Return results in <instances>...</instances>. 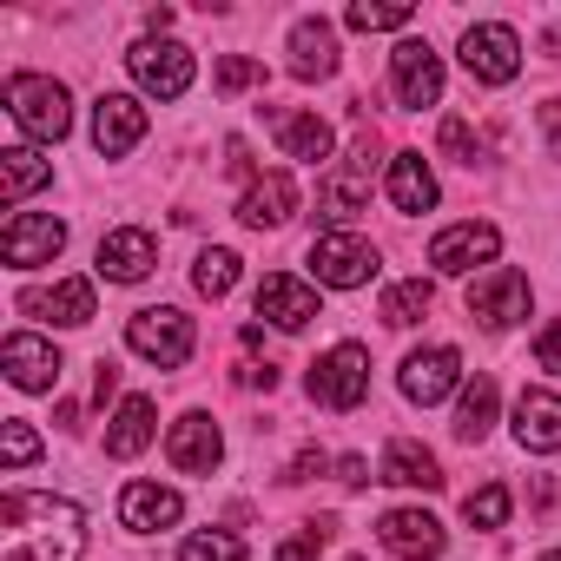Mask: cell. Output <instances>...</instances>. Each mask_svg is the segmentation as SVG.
I'll use <instances>...</instances> for the list:
<instances>
[{
  "label": "cell",
  "mask_w": 561,
  "mask_h": 561,
  "mask_svg": "<svg viewBox=\"0 0 561 561\" xmlns=\"http://www.w3.org/2000/svg\"><path fill=\"white\" fill-rule=\"evenodd\" d=\"M179 515H185L179 489H159V482H126V495H119V522H126L133 535H159V528H172Z\"/></svg>",
  "instance_id": "7402d4cb"
},
{
  "label": "cell",
  "mask_w": 561,
  "mask_h": 561,
  "mask_svg": "<svg viewBox=\"0 0 561 561\" xmlns=\"http://www.w3.org/2000/svg\"><path fill=\"white\" fill-rule=\"evenodd\" d=\"M87 554V515L60 495L8 489L0 495V561H80Z\"/></svg>",
  "instance_id": "6da1fadb"
},
{
  "label": "cell",
  "mask_w": 561,
  "mask_h": 561,
  "mask_svg": "<svg viewBox=\"0 0 561 561\" xmlns=\"http://www.w3.org/2000/svg\"><path fill=\"white\" fill-rule=\"evenodd\" d=\"M54 179V165L41 159V152H27V146H8L0 152V192H8V205H21L27 192H41Z\"/></svg>",
  "instance_id": "f1b7e54d"
},
{
  "label": "cell",
  "mask_w": 561,
  "mask_h": 561,
  "mask_svg": "<svg viewBox=\"0 0 561 561\" xmlns=\"http://www.w3.org/2000/svg\"><path fill=\"white\" fill-rule=\"evenodd\" d=\"M436 146H443V152H449L456 165H476V133H469V119H443Z\"/></svg>",
  "instance_id": "f35d334b"
},
{
  "label": "cell",
  "mask_w": 561,
  "mask_h": 561,
  "mask_svg": "<svg viewBox=\"0 0 561 561\" xmlns=\"http://www.w3.org/2000/svg\"><path fill=\"white\" fill-rule=\"evenodd\" d=\"M159 264V238L146 231V225H119V231H106L100 238V277H113V285H139V277Z\"/></svg>",
  "instance_id": "5bb4252c"
},
{
  "label": "cell",
  "mask_w": 561,
  "mask_h": 561,
  "mask_svg": "<svg viewBox=\"0 0 561 561\" xmlns=\"http://www.w3.org/2000/svg\"><path fill=\"white\" fill-rule=\"evenodd\" d=\"M165 456H172V469L179 476H211L218 469V456H225V436H218V423L211 416H179L172 423V436H165Z\"/></svg>",
  "instance_id": "e0dca14e"
},
{
  "label": "cell",
  "mask_w": 561,
  "mask_h": 561,
  "mask_svg": "<svg viewBox=\"0 0 561 561\" xmlns=\"http://www.w3.org/2000/svg\"><path fill=\"white\" fill-rule=\"evenodd\" d=\"M515 443L541 449V456L561 449V397L554 390H522V403H515Z\"/></svg>",
  "instance_id": "603a6c76"
},
{
  "label": "cell",
  "mask_w": 561,
  "mask_h": 561,
  "mask_svg": "<svg viewBox=\"0 0 561 561\" xmlns=\"http://www.w3.org/2000/svg\"><path fill=\"white\" fill-rule=\"evenodd\" d=\"M344 21H351L357 34H397V27H410V21H416V8H370V0H357Z\"/></svg>",
  "instance_id": "e575fe53"
},
{
  "label": "cell",
  "mask_w": 561,
  "mask_h": 561,
  "mask_svg": "<svg viewBox=\"0 0 561 561\" xmlns=\"http://www.w3.org/2000/svg\"><path fill=\"white\" fill-rule=\"evenodd\" d=\"M21 311H27V318H47V324L80 331V324H93V285H87V277H60V285H47V291H27V298H21Z\"/></svg>",
  "instance_id": "44dd1931"
},
{
  "label": "cell",
  "mask_w": 561,
  "mask_h": 561,
  "mask_svg": "<svg viewBox=\"0 0 561 561\" xmlns=\"http://www.w3.org/2000/svg\"><path fill=\"white\" fill-rule=\"evenodd\" d=\"M311 476H324V449H305V456L291 462V482H311Z\"/></svg>",
  "instance_id": "b9f144b4"
},
{
  "label": "cell",
  "mask_w": 561,
  "mask_h": 561,
  "mask_svg": "<svg viewBox=\"0 0 561 561\" xmlns=\"http://www.w3.org/2000/svg\"><path fill=\"white\" fill-rule=\"evenodd\" d=\"M139 139H146V106L126 100V93H100V106H93V152L100 159H119Z\"/></svg>",
  "instance_id": "2e32d148"
},
{
  "label": "cell",
  "mask_w": 561,
  "mask_h": 561,
  "mask_svg": "<svg viewBox=\"0 0 561 561\" xmlns=\"http://www.w3.org/2000/svg\"><path fill=\"white\" fill-rule=\"evenodd\" d=\"M508 508H515V495H508L502 482H489V489H476V495L462 502L469 528H502V522H508Z\"/></svg>",
  "instance_id": "d6a6232c"
},
{
  "label": "cell",
  "mask_w": 561,
  "mask_h": 561,
  "mask_svg": "<svg viewBox=\"0 0 561 561\" xmlns=\"http://www.w3.org/2000/svg\"><path fill=\"white\" fill-rule=\"evenodd\" d=\"M0 456H8V469H27L34 456H41V436L14 416V423H0Z\"/></svg>",
  "instance_id": "74e56055"
},
{
  "label": "cell",
  "mask_w": 561,
  "mask_h": 561,
  "mask_svg": "<svg viewBox=\"0 0 561 561\" xmlns=\"http://www.w3.org/2000/svg\"><path fill=\"white\" fill-rule=\"evenodd\" d=\"M390 205L397 211H430L436 205V172L423 152H397L390 159Z\"/></svg>",
  "instance_id": "484cf974"
},
{
  "label": "cell",
  "mask_w": 561,
  "mask_h": 561,
  "mask_svg": "<svg viewBox=\"0 0 561 561\" xmlns=\"http://www.w3.org/2000/svg\"><path fill=\"white\" fill-rule=\"evenodd\" d=\"M305 390H311V403H324V410H357V403L370 397V351H364V344L324 351V357L311 364Z\"/></svg>",
  "instance_id": "3957f363"
},
{
  "label": "cell",
  "mask_w": 561,
  "mask_h": 561,
  "mask_svg": "<svg viewBox=\"0 0 561 561\" xmlns=\"http://www.w3.org/2000/svg\"><path fill=\"white\" fill-rule=\"evenodd\" d=\"M541 561H561V548H554V554H541Z\"/></svg>",
  "instance_id": "f6af8a7d"
},
{
  "label": "cell",
  "mask_w": 561,
  "mask_h": 561,
  "mask_svg": "<svg viewBox=\"0 0 561 561\" xmlns=\"http://www.w3.org/2000/svg\"><path fill=\"white\" fill-rule=\"evenodd\" d=\"M337 476H344L351 489H364V482H370V462H364V456H344V462H337Z\"/></svg>",
  "instance_id": "ee69618b"
},
{
  "label": "cell",
  "mask_w": 561,
  "mask_h": 561,
  "mask_svg": "<svg viewBox=\"0 0 561 561\" xmlns=\"http://www.w3.org/2000/svg\"><path fill=\"white\" fill-rule=\"evenodd\" d=\"M277 146H285V159H298V165H318V159H331L337 133L318 113H298V119H277Z\"/></svg>",
  "instance_id": "83f0119b"
},
{
  "label": "cell",
  "mask_w": 561,
  "mask_h": 561,
  "mask_svg": "<svg viewBox=\"0 0 561 561\" xmlns=\"http://www.w3.org/2000/svg\"><path fill=\"white\" fill-rule=\"evenodd\" d=\"M430 305H436L430 277H403V285H390V291H383V324H390V331H410V324H423V318H430Z\"/></svg>",
  "instance_id": "4dcf8cb0"
},
{
  "label": "cell",
  "mask_w": 561,
  "mask_h": 561,
  "mask_svg": "<svg viewBox=\"0 0 561 561\" xmlns=\"http://www.w3.org/2000/svg\"><path fill=\"white\" fill-rule=\"evenodd\" d=\"M462 67H469V80H482V87H508V80L522 73V41H515V27H502V21L469 27V34H462Z\"/></svg>",
  "instance_id": "8992f818"
},
{
  "label": "cell",
  "mask_w": 561,
  "mask_h": 561,
  "mask_svg": "<svg viewBox=\"0 0 561 561\" xmlns=\"http://www.w3.org/2000/svg\"><path fill=\"white\" fill-rule=\"evenodd\" d=\"M211 87H218V93L264 87V60H251V54H225V60H218V73H211Z\"/></svg>",
  "instance_id": "d590c367"
},
{
  "label": "cell",
  "mask_w": 561,
  "mask_h": 561,
  "mask_svg": "<svg viewBox=\"0 0 561 561\" xmlns=\"http://www.w3.org/2000/svg\"><path fill=\"white\" fill-rule=\"evenodd\" d=\"M377 482H397V489H443V469H436V456H430L423 443L397 436V443L383 449V469H377Z\"/></svg>",
  "instance_id": "d4e9b609"
},
{
  "label": "cell",
  "mask_w": 561,
  "mask_h": 561,
  "mask_svg": "<svg viewBox=\"0 0 561 561\" xmlns=\"http://www.w3.org/2000/svg\"><path fill=\"white\" fill-rule=\"evenodd\" d=\"M377 541L390 554H403V561H443V548H449V535H443V522L430 508H390L377 522Z\"/></svg>",
  "instance_id": "7c38bea8"
},
{
  "label": "cell",
  "mask_w": 561,
  "mask_h": 561,
  "mask_svg": "<svg viewBox=\"0 0 561 561\" xmlns=\"http://www.w3.org/2000/svg\"><path fill=\"white\" fill-rule=\"evenodd\" d=\"M495 430V377H476L462 383V403H456V436L462 443H482Z\"/></svg>",
  "instance_id": "f546056e"
},
{
  "label": "cell",
  "mask_w": 561,
  "mask_h": 561,
  "mask_svg": "<svg viewBox=\"0 0 561 561\" xmlns=\"http://www.w3.org/2000/svg\"><path fill=\"white\" fill-rule=\"evenodd\" d=\"M331 528H337L331 515H318V522H305V528H298V535H291L285 548H277V561H318V554H324V541H331Z\"/></svg>",
  "instance_id": "8d00e7d4"
},
{
  "label": "cell",
  "mask_w": 561,
  "mask_h": 561,
  "mask_svg": "<svg viewBox=\"0 0 561 561\" xmlns=\"http://www.w3.org/2000/svg\"><path fill=\"white\" fill-rule=\"evenodd\" d=\"M60 244H67V225H60L54 211H14L8 231H0V257H8L14 271H41V264H54Z\"/></svg>",
  "instance_id": "ba28073f"
},
{
  "label": "cell",
  "mask_w": 561,
  "mask_h": 561,
  "mask_svg": "<svg viewBox=\"0 0 561 561\" xmlns=\"http://www.w3.org/2000/svg\"><path fill=\"white\" fill-rule=\"evenodd\" d=\"M535 364H541V370H561V318L535 337Z\"/></svg>",
  "instance_id": "ab89813d"
},
{
  "label": "cell",
  "mask_w": 561,
  "mask_h": 561,
  "mask_svg": "<svg viewBox=\"0 0 561 561\" xmlns=\"http://www.w3.org/2000/svg\"><path fill=\"white\" fill-rule=\"evenodd\" d=\"M528 277L515 271V264H495L489 277H476L469 285V318L476 324H489V331H508L515 318H528Z\"/></svg>",
  "instance_id": "9c48e42d"
},
{
  "label": "cell",
  "mask_w": 561,
  "mask_h": 561,
  "mask_svg": "<svg viewBox=\"0 0 561 561\" xmlns=\"http://www.w3.org/2000/svg\"><path fill=\"white\" fill-rule=\"evenodd\" d=\"M8 113H14V126H21L27 139H47V146L73 133V100H67V87L47 80V73H14V80H8Z\"/></svg>",
  "instance_id": "7a4b0ae2"
},
{
  "label": "cell",
  "mask_w": 561,
  "mask_h": 561,
  "mask_svg": "<svg viewBox=\"0 0 561 561\" xmlns=\"http://www.w3.org/2000/svg\"><path fill=\"white\" fill-rule=\"evenodd\" d=\"M179 561H244V541L225 535V528H205V535H192V541L179 548Z\"/></svg>",
  "instance_id": "836d02e7"
},
{
  "label": "cell",
  "mask_w": 561,
  "mask_h": 561,
  "mask_svg": "<svg viewBox=\"0 0 561 561\" xmlns=\"http://www.w3.org/2000/svg\"><path fill=\"white\" fill-rule=\"evenodd\" d=\"M238 383H244V390H271V383H277V370H271V364H244V370H238Z\"/></svg>",
  "instance_id": "60d3db41"
},
{
  "label": "cell",
  "mask_w": 561,
  "mask_h": 561,
  "mask_svg": "<svg viewBox=\"0 0 561 561\" xmlns=\"http://www.w3.org/2000/svg\"><path fill=\"white\" fill-rule=\"evenodd\" d=\"M146 443H152V397H126L119 416H113V430H106V456L113 462H133Z\"/></svg>",
  "instance_id": "4316f807"
},
{
  "label": "cell",
  "mask_w": 561,
  "mask_h": 561,
  "mask_svg": "<svg viewBox=\"0 0 561 561\" xmlns=\"http://www.w3.org/2000/svg\"><path fill=\"white\" fill-rule=\"evenodd\" d=\"M397 383H403V397H410V403H423V410H430V403H443V397H449V390L462 383V357H456L449 344L410 351V357H403V377H397Z\"/></svg>",
  "instance_id": "4fadbf2b"
},
{
  "label": "cell",
  "mask_w": 561,
  "mask_h": 561,
  "mask_svg": "<svg viewBox=\"0 0 561 561\" xmlns=\"http://www.w3.org/2000/svg\"><path fill=\"white\" fill-rule=\"evenodd\" d=\"M390 80H397V100L403 106H436L443 100V60L430 41H403L390 54Z\"/></svg>",
  "instance_id": "9a60e30c"
},
{
  "label": "cell",
  "mask_w": 561,
  "mask_h": 561,
  "mask_svg": "<svg viewBox=\"0 0 561 561\" xmlns=\"http://www.w3.org/2000/svg\"><path fill=\"white\" fill-rule=\"evenodd\" d=\"M257 318H271L277 331H305L318 318V291L305 285V277H291V271H271L257 285Z\"/></svg>",
  "instance_id": "ac0fdd59"
},
{
  "label": "cell",
  "mask_w": 561,
  "mask_h": 561,
  "mask_svg": "<svg viewBox=\"0 0 561 561\" xmlns=\"http://www.w3.org/2000/svg\"><path fill=\"white\" fill-rule=\"evenodd\" d=\"M370 165H377V133H357L351 165L331 172V179H324V198H318V211H324L331 225H344V218L364 211V198H370Z\"/></svg>",
  "instance_id": "8fae6325"
},
{
  "label": "cell",
  "mask_w": 561,
  "mask_h": 561,
  "mask_svg": "<svg viewBox=\"0 0 561 561\" xmlns=\"http://www.w3.org/2000/svg\"><path fill=\"white\" fill-rule=\"evenodd\" d=\"M192 285H198L205 298H231V285H238V251H225V244L198 251V264H192Z\"/></svg>",
  "instance_id": "1f68e13d"
},
{
  "label": "cell",
  "mask_w": 561,
  "mask_h": 561,
  "mask_svg": "<svg viewBox=\"0 0 561 561\" xmlns=\"http://www.w3.org/2000/svg\"><path fill=\"white\" fill-rule=\"evenodd\" d=\"M291 211H298V179H291V172H257V179L244 185V198H238V218H244L251 231L285 225Z\"/></svg>",
  "instance_id": "ffe728a7"
},
{
  "label": "cell",
  "mask_w": 561,
  "mask_h": 561,
  "mask_svg": "<svg viewBox=\"0 0 561 561\" xmlns=\"http://www.w3.org/2000/svg\"><path fill=\"white\" fill-rule=\"evenodd\" d=\"M126 344H133L146 364H159V370H179V364L192 357L198 331H192V318H185V311L159 305V311H139V318L126 324Z\"/></svg>",
  "instance_id": "5b68a950"
},
{
  "label": "cell",
  "mask_w": 561,
  "mask_h": 561,
  "mask_svg": "<svg viewBox=\"0 0 561 561\" xmlns=\"http://www.w3.org/2000/svg\"><path fill=\"white\" fill-rule=\"evenodd\" d=\"M291 73L298 80H331L337 73V34H331V21H298L291 27Z\"/></svg>",
  "instance_id": "cb8c5ba5"
},
{
  "label": "cell",
  "mask_w": 561,
  "mask_h": 561,
  "mask_svg": "<svg viewBox=\"0 0 561 561\" xmlns=\"http://www.w3.org/2000/svg\"><path fill=\"white\" fill-rule=\"evenodd\" d=\"M126 67H133V80L152 93V100H185V87H192V47H179V41H139L133 54H126Z\"/></svg>",
  "instance_id": "52a82bcc"
},
{
  "label": "cell",
  "mask_w": 561,
  "mask_h": 561,
  "mask_svg": "<svg viewBox=\"0 0 561 561\" xmlns=\"http://www.w3.org/2000/svg\"><path fill=\"white\" fill-rule=\"evenodd\" d=\"M0 364H8L14 390H54L60 383V351L34 331H14L8 344H0Z\"/></svg>",
  "instance_id": "d6986e66"
},
{
  "label": "cell",
  "mask_w": 561,
  "mask_h": 561,
  "mask_svg": "<svg viewBox=\"0 0 561 561\" xmlns=\"http://www.w3.org/2000/svg\"><path fill=\"white\" fill-rule=\"evenodd\" d=\"M495 251H502V231L482 225V218L449 225V231L430 238V264H436L443 277H462V271H476V264H495Z\"/></svg>",
  "instance_id": "30bf717a"
},
{
  "label": "cell",
  "mask_w": 561,
  "mask_h": 561,
  "mask_svg": "<svg viewBox=\"0 0 561 561\" xmlns=\"http://www.w3.org/2000/svg\"><path fill=\"white\" fill-rule=\"evenodd\" d=\"M311 271H318V285H331V291H357V285L377 277V244L364 231H324L311 244Z\"/></svg>",
  "instance_id": "277c9868"
},
{
  "label": "cell",
  "mask_w": 561,
  "mask_h": 561,
  "mask_svg": "<svg viewBox=\"0 0 561 561\" xmlns=\"http://www.w3.org/2000/svg\"><path fill=\"white\" fill-rule=\"evenodd\" d=\"M113 390H119V370H113V364H106V357H100V370H93V397H100V403H106V397H113Z\"/></svg>",
  "instance_id": "7bdbcfd3"
}]
</instances>
